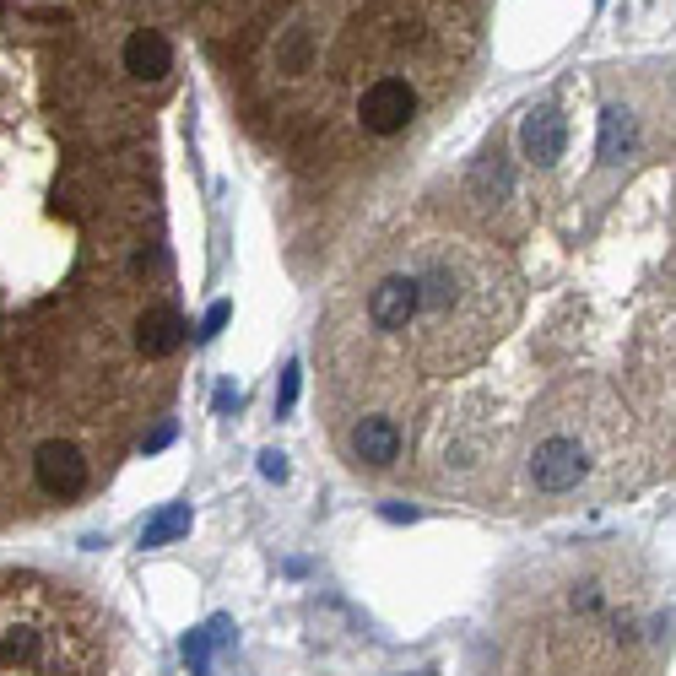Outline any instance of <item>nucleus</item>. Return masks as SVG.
I'll use <instances>...</instances> for the list:
<instances>
[{"label":"nucleus","mask_w":676,"mask_h":676,"mask_svg":"<svg viewBox=\"0 0 676 676\" xmlns=\"http://www.w3.org/2000/svg\"><path fill=\"white\" fill-rule=\"evenodd\" d=\"M514 276L493 249L455 233H412L363 276L357 314L374 347L412 352L417 368H466L514 320Z\"/></svg>","instance_id":"f257e3e1"},{"label":"nucleus","mask_w":676,"mask_h":676,"mask_svg":"<svg viewBox=\"0 0 676 676\" xmlns=\"http://www.w3.org/2000/svg\"><path fill=\"white\" fill-rule=\"evenodd\" d=\"M103 612L38 574L0 579V676H109Z\"/></svg>","instance_id":"f03ea898"},{"label":"nucleus","mask_w":676,"mask_h":676,"mask_svg":"<svg viewBox=\"0 0 676 676\" xmlns=\"http://www.w3.org/2000/svg\"><path fill=\"white\" fill-rule=\"evenodd\" d=\"M617 417L601 401H568L547 406V417L530 428L525 444V487L541 503H563V498H585L617 482Z\"/></svg>","instance_id":"7ed1b4c3"},{"label":"nucleus","mask_w":676,"mask_h":676,"mask_svg":"<svg viewBox=\"0 0 676 676\" xmlns=\"http://www.w3.org/2000/svg\"><path fill=\"white\" fill-rule=\"evenodd\" d=\"M422 114V76H412L406 65H384L368 76V87H357L352 98V125L368 141H390Z\"/></svg>","instance_id":"20e7f679"},{"label":"nucleus","mask_w":676,"mask_h":676,"mask_svg":"<svg viewBox=\"0 0 676 676\" xmlns=\"http://www.w3.org/2000/svg\"><path fill=\"white\" fill-rule=\"evenodd\" d=\"M174 33L163 28V22H130V28H119L114 38V82L136 87V92H163L168 76H174Z\"/></svg>","instance_id":"39448f33"},{"label":"nucleus","mask_w":676,"mask_h":676,"mask_svg":"<svg viewBox=\"0 0 676 676\" xmlns=\"http://www.w3.org/2000/svg\"><path fill=\"white\" fill-rule=\"evenodd\" d=\"M341 444H347V455L363 471H395L401 455H406V428H401V417H395L390 406H363V412L347 417Z\"/></svg>","instance_id":"423d86ee"},{"label":"nucleus","mask_w":676,"mask_h":676,"mask_svg":"<svg viewBox=\"0 0 676 676\" xmlns=\"http://www.w3.org/2000/svg\"><path fill=\"white\" fill-rule=\"evenodd\" d=\"M33 476L44 487V498L71 503L92 487V455L76 439H44L33 449Z\"/></svg>","instance_id":"0eeeda50"},{"label":"nucleus","mask_w":676,"mask_h":676,"mask_svg":"<svg viewBox=\"0 0 676 676\" xmlns=\"http://www.w3.org/2000/svg\"><path fill=\"white\" fill-rule=\"evenodd\" d=\"M520 152L530 168H558L563 152H568V119L552 109V103H536L525 119H520Z\"/></svg>","instance_id":"6e6552de"},{"label":"nucleus","mask_w":676,"mask_h":676,"mask_svg":"<svg viewBox=\"0 0 676 676\" xmlns=\"http://www.w3.org/2000/svg\"><path fill=\"white\" fill-rule=\"evenodd\" d=\"M471 195H476V206H482V211L514 206V168H509V157H503V141H487V147L476 152V163H471Z\"/></svg>","instance_id":"1a4fd4ad"},{"label":"nucleus","mask_w":676,"mask_h":676,"mask_svg":"<svg viewBox=\"0 0 676 676\" xmlns=\"http://www.w3.org/2000/svg\"><path fill=\"white\" fill-rule=\"evenodd\" d=\"M190 336L184 330V314L174 309V303H147V309L136 314V352L141 357H168V352H179V341Z\"/></svg>","instance_id":"9d476101"},{"label":"nucleus","mask_w":676,"mask_h":676,"mask_svg":"<svg viewBox=\"0 0 676 676\" xmlns=\"http://www.w3.org/2000/svg\"><path fill=\"white\" fill-rule=\"evenodd\" d=\"M633 147H639V114H633L628 103H606L595 157H601L606 168H617V163H628V157H633Z\"/></svg>","instance_id":"9b49d317"},{"label":"nucleus","mask_w":676,"mask_h":676,"mask_svg":"<svg viewBox=\"0 0 676 676\" xmlns=\"http://www.w3.org/2000/svg\"><path fill=\"white\" fill-rule=\"evenodd\" d=\"M190 525H195V514L184 509V503H168V509H157L152 520H147V530H141V547H147V552L174 547V541L190 536Z\"/></svg>","instance_id":"f8f14e48"},{"label":"nucleus","mask_w":676,"mask_h":676,"mask_svg":"<svg viewBox=\"0 0 676 676\" xmlns=\"http://www.w3.org/2000/svg\"><path fill=\"white\" fill-rule=\"evenodd\" d=\"M298 384H303V368H298V363H287L282 390H276V417H287V412H293V401H298Z\"/></svg>","instance_id":"ddd939ff"},{"label":"nucleus","mask_w":676,"mask_h":676,"mask_svg":"<svg viewBox=\"0 0 676 676\" xmlns=\"http://www.w3.org/2000/svg\"><path fill=\"white\" fill-rule=\"evenodd\" d=\"M260 476H265V482H287V455L265 449V455H260Z\"/></svg>","instance_id":"4468645a"},{"label":"nucleus","mask_w":676,"mask_h":676,"mask_svg":"<svg viewBox=\"0 0 676 676\" xmlns=\"http://www.w3.org/2000/svg\"><path fill=\"white\" fill-rule=\"evenodd\" d=\"M228 314H233L228 303H211V314H206V325H201V330H206V336H217V330L228 325Z\"/></svg>","instance_id":"2eb2a0df"},{"label":"nucleus","mask_w":676,"mask_h":676,"mask_svg":"<svg viewBox=\"0 0 676 676\" xmlns=\"http://www.w3.org/2000/svg\"><path fill=\"white\" fill-rule=\"evenodd\" d=\"M384 520H417V509H406V503H384Z\"/></svg>","instance_id":"dca6fc26"}]
</instances>
